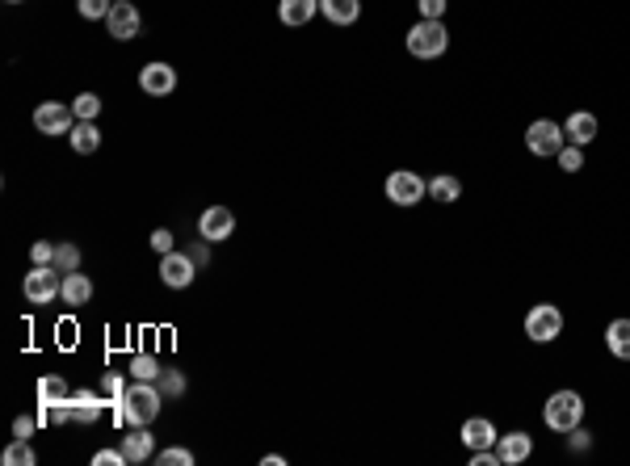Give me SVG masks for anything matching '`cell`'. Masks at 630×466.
<instances>
[{
	"label": "cell",
	"mask_w": 630,
	"mask_h": 466,
	"mask_svg": "<svg viewBox=\"0 0 630 466\" xmlns=\"http://www.w3.org/2000/svg\"><path fill=\"white\" fill-rule=\"evenodd\" d=\"M72 412H76V424H93L101 416V400L93 390H76L72 395Z\"/></svg>",
	"instance_id": "23"
},
{
	"label": "cell",
	"mask_w": 630,
	"mask_h": 466,
	"mask_svg": "<svg viewBox=\"0 0 630 466\" xmlns=\"http://www.w3.org/2000/svg\"><path fill=\"white\" fill-rule=\"evenodd\" d=\"M496 450H500V462L504 466H522L525 458L533 454V437L530 433H504L496 441Z\"/></svg>",
	"instance_id": "15"
},
{
	"label": "cell",
	"mask_w": 630,
	"mask_h": 466,
	"mask_svg": "<svg viewBox=\"0 0 630 466\" xmlns=\"http://www.w3.org/2000/svg\"><path fill=\"white\" fill-rule=\"evenodd\" d=\"M34 429H38V420H34V416H17V420H13V437H22V441H30Z\"/></svg>",
	"instance_id": "39"
},
{
	"label": "cell",
	"mask_w": 630,
	"mask_h": 466,
	"mask_svg": "<svg viewBox=\"0 0 630 466\" xmlns=\"http://www.w3.org/2000/svg\"><path fill=\"white\" fill-rule=\"evenodd\" d=\"M450 46V34L442 22H429V17H421V22L408 30V51L416 55V59H437V55Z\"/></svg>",
	"instance_id": "4"
},
{
	"label": "cell",
	"mask_w": 630,
	"mask_h": 466,
	"mask_svg": "<svg viewBox=\"0 0 630 466\" xmlns=\"http://www.w3.org/2000/svg\"><path fill=\"white\" fill-rule=\"evenodd\" d=\"M525 337L533 340V345H551V340L564 337V311L554 303H538L530 307V315H525Z\"/></svg>",
	"instance_id": "3"
},
{
	"label": "cell",
	"mask_w": 630,
	"mask_h": 466,
	"mask_svg": "<svg viewBox=\"0 0 630 466\" xmlns=\"http://www.w3.org/2000/svg\"><path fill=\"white\" fill-rule=\"evenodd\" d=\"M320 13V0H278V17L286 25H307Z\"/></svg>",
	"instance_id": "19"
},
{
	"label": "cell",
	"mask_w": 630,
	"mask_h": 466,
	"mask_svg": "<svg viewBox=\"0 0 630 466\" xmlns=\"http://www.w3.org/2000/svg\"><path fill=\"white\" fill-rule=\"evenodd\" d=\"M101 390H106V400H109V403H118V400H122V390H127V387H122V379L114 374V370H109L106 382H101Z\"/></svg>",
	"instance_id": "35"
},
{
	"label": "cell",
	"mask_w": 630,
	"mask_h": 466,
	"mask_svg": "<svg viewBox=\"0 0 630 466\" xmlns=\"http://www.w3.org/2000/svg\"><path fill=\"white\" fill-rule=\"evenodd\" d=\"M194 273H198V265H194V257L189 252H168V257H160V282L164 286H173V290H185V286L194 282Z\"/></svg>",
	"instance_id": "10"
},
{
	"label": "cell",
	"mask_w": 630,
	"mask_h": 466,
	"mask_svg": "<svg viewBox=\"0 0 630 466\" xmlns=\"http://www.w3.org/2000/svg\"><path fill=\"white\" fill-rule=\"evenodd\" d=\"M207 244H210V239H202V244H189V257H194L198 269H202V265L210 260V248H207Z\"/></svg>",
	"instance_id": "40"
},
{
	"label": "cell",
	"mask_w": 630,
	"mask_h": 466,
	"mask_svg": "<svg viewBox=\"0 0 630 466\" xmlns=\"http://www.w3.org/2000/svg\"><path fill=\"white\" fill-rule=\"evenodd\" d=\"M261 462H265V466H286V458H282V454H265Z\"/></svg>",
	"instance_id": "41"
},
{
	"label": "cell",
	"mask_w": 630,
	"mask_h": 466,
	"mask_svg": "<svg viewBox=\"0 0 630 466\" xmlns=\"http://www.w3.org/2000/svg\"><path fill=\"white\" fill-rule=\"evenodd\" d=\"M139 25H143V17H139V9H135L131 0H114V9H109V17H106L109 38L131 43V38H139Z\"/></svg>",
	"instance_id": "8"
},
{
	"label": "cell",
	"mask_w": 630,
	"mask_h": 466,
	"mask_svg": "<svg viewBox=\"0 0 630 466\" xmlns=\"http://www.w3.org/2000/svg\"><path fill=\"white\" fill-rule=\"evenodd\" d=\"M30 257H34V265H55V244H46V239H38L30 248Z\"/></svg>",
	"instance_id": "36"
},
{
	"label": "cell",
	"mask_w": 630,
	"mask_h": 466,
	"mask_svg": "<svg viewBox=\"0 0 630 466\" xmlns=\"http://www.w3.org/2000/svg\"><path fill=\"white\" fill-rule=\"evenodd\" d=\"M156 462L160 466H194V454H189V450H160Z\"/></svg>",
	"instance_id": "32"
},
{
	"label": "cell",
	"mask_w": 630,
	"mask_h": 466,
	"mask_svg": "<svg viewBox=\"0 0 630 466\" xmlns=\"http://www.w3.org/2000/svg\"><path fill=\"white\" fill-rule=\"evenodd\" d=\"M320 13L332 25H353L361 17V0H320Z\"/></svg>",
	"instance_id": "18"
},
{
	"label": "cell",
	"mask_w": 630,
	"mask_h": 466,
	"mask_svg": "<svg viewBox=\"0 0 630 466\" xmlns=\"http://www.w3.org/2000/svg\"><path fill=\"white\" fill-rule=\"evenodd\" d=\"M34 127L43 130V135H72V127H76V114H72V106L43 101V106L34 109Z\"/></svg>",
	"instance_id": "9"
},
{
	"label": "cell",
	"mask_w": 630,
	"mask_h": 466,
	"mask_svg": "<svg viewBox=\"0 0 630 466\" xmlns=\"http://www.w3.org/2000/svg\"><path fill=\"white\" fill-rule=\"evenodd\" d=\"M93 466H127V454L122 450H101V454H93Z\"/></svg>",
	"instance_id": "38"
},
{
	"label": "cell",
	"mask_w": 630,
	"mask_h": 466,
	"mask_svg": "<svg viewBox=\"0 0 630 466\" xmlns=\"http://www.w3.org/2000/svg\"><path fill=\"white\" fill-rule=\"evenodd\" d=\"M559 168H564V173H580V168H584V152H580L576 143H564V147H559Z\"/></svg>",
	"instance_id": "29"
},
{
	"label": "cell",
	"mask_w": 630,
	"mask_h": 466,
	"mask_svg": "<svg viewBox=\"0 0 630 466\" xmlns=\"http://www.w3.org/2000/svg\"><path fill=\"white\" fill-rule=\"evenodd\" d=\"M131 374L143 382H156L164 374V366H160V358H152V353H139V358L131 361Z\"/></svg>",
	"instance_id": "25"
},
{
	"label": "cell",
	"mask_w": 630,
	"mask_h": 466,
	"mask_svg": "<svg viewBox=\"0 0 630 466\" xmlns=\"http://www.w3.org/2000/svg\"><path fill=\"white\" fill-rule=\"evenodd\" d=\"M160 403H164V395L156 382L135 379V387H127L122 400L114 403V416H118V424H152L160 416Z\"/></svg>",
	"instance_id": "1"
},
{
	"label": "cell",
	"mask_w": 630,
	"mask_h": 466,
	"mask_svg": "<svg viewBox=\"0 0 630 466\" xmlns=\"http://www.w3.org/2000/svg\"><path fill=\"white\" fill-rule=\"evenodd\" d=\"M152 248L160 252V257H168V252H173V231H168V228H156L152 231Z\"/></svg>",
	"instance_id": "34"
},
{
	"label": "cell",
	"mask_w": 630,
	"mask_h": 466,
	"mask_svg": "<svg viewBox=\"0 0 630 466\" xmlns=\"http://www.w3.org/2000/svg\"><path fill=\"white\" fill-rule=\"evenodd\" d=\"M382 189H387V202H395V207H416L429 194V181L421 173H412V168H395Z\"/></svg>",
	"instance_id": "6"
},
{
	"label": "cell",
	"mask_w": 630,
	"mask_h": 466,
	"mask_svg": "<svg viewBox=\"0 0 630 466\" xmlns=\"http://www.w3.org/2000/svg\"><path fill=\"white\" fill-rule=\"evenodd\" d=\"M67 139H72V147H76L80 156H93L101 147V130H97V122H80L76 118V127H72Z\"/></svg>",
	"instance_id": "20"
},
{
	"label": "cell",
	"mask_w": 630,
	"mask_h": 466,
	"mask_svg": "<svg viewBox=\"0 0 630 466\" xmlns=\"http://www.w3.org/2000/svg\"><path fill=\"white\" fill-rule=\"evenodd\" d=\"M605 345L614 358L630 361V319H614V324L605 328Z\"/></svg>",
	"instance_id": "21"
},
{
	"label": "cell",
	"mask_w": 630,
	"mask_h": 466,
	"mask_svg": "<svg viewBox=\"0 0 630 466\" xmlns=\"http://www.w3.org/2000/svg\"><path fill=\"white\" fill-rule=\"evenodd\" d=\"M139 88L147 97H168L177 88V67L173 64H147L139 72Z\"/></svg>",
	"instance_id": "12"
},
{
	"label": "cell",
	"mask_w": 630,
	"mask_h": 466,
	"mask_svg": "<svg viewBox=\"0 0 630 466\" xmlns=\"http://www.w3.org/2000/svg\"><path fill=\"white\" fill-rule=\"evenodd\" d=\"M421 5V17H429V22H442V13H446V0H416Z\"/></svg>",
	"instance_id": "37"
},
{
	"label": "cell",
	"mask_w": 630,
	"mask_h": 466,
	"mask_svg": "<svg viewBox=\"0 0 630 466\" xmlns=\"http://www.w3.org/2000/svg\"><path fill=\"white\" fill-rule=\"evenodd\" d=\"M64 400H72L67 382L59 379V374H43V379H38V403H64Z\"/></svg>",
	"instance_id": "24"
},
{
	"label": "cell",
	"mask_w": 630,
	"mask_h": 466,
	"mask_svg": "<svg viewBox=\"0 0 630 466\" xmlns=\"http://www.w3.org/2000/svg\"><path fill=\"white\" fill-rule=\"evenodd\" d=\"M462 445L467 450H488V445H496L500 437H496V424L488 420V416H471V420H462Z\"/></svg>",
	"instance_id": "14"
},
{
	"label": "cell",
	"mask_w": 630,
	"mask_h": 466,
	"mask_svg": "<svg viewBox=\"0 0 630 466\" xmlns=\"http://www.w3.org/2000/svg\"><path fill=\"white\" fill-rule=\"evenodd\" d=\"M567 143L564 127L551 118H538L530 122V130H525V147H530V156H559V147Z\"/></svg>",
	"instance_id": "7"
},
{
	"label": "cell",
	"mask_w": 630,
	"mask_h": 466,
	"mask_svg": "<svg viewBox=\"0 0 630 466\" xmlns=\"http://www.w3.org/2000/svg\"><path fill=\"white\" fill-rule=\"evenodd\" d=\"M34 462H38V454H34L30 441H22V437L5 450V466H34Z\"/></svg>",
	"instance_id": "27"
},
{
	"label": "cell",
	"mask_w": 630,
	"mask_h": 466,
	"mask_svg": "<svg viewBox=\"0 0 630 466\" xmlns=\"http://www.w3.org/2000/svg\"><path fill=\"white\" fill-rule=\"evenodd\" d=\"M59 299H64L67 307H85L88 299H93V282H88L80 269L64 273V286H59Z\"/></svg>",
	"instance_id": "17"
},
{
	"label": "cell",
	"mask_w": 630,
	"mask_h": 466,
	"mask_svg": "<svg viewBox=\"0 0 630 466\" xmlns=\"http://www.w3.org/2000/svg\"><path fill=\"white\" fill-rule=\"evenodd\" d=\"M72 114H76L80 122H97V114H101V97H97V93H80V97L72 101Z\"/></svg>",
	"instance_id": "26"
},
{
	"label": "cell",
	"mask_w": 630,
	"mask_h": 466,
	"mask_svg": "<svg viewBox=\"0 0 630 466\" xmlns=\"http://www.w3.org/2000/svg\"><path fill=\"white\" fill-rule=\"evenodd\" d=\"M471 466H504V462H500L496 445H488V450H471Z\"/></svg>",
	"instance_id": "33"
},
{
	"label": "cell",
	"mask_w": 630,
	"mask_h": 466,
	"mask_svg": "<svg viewBox=\"0 0 630 466\" xmlns=\"http://www.w3.org/2000/svg\"><path fill=\"white\" fill-rule=\"evenodd\" d=\"M122 454H127V462H147V458H156V437L147 433V424H135V433L122 437Z\"/></svg>",
	"instance_id": "16"
},
{
	"label": "cell",
	"mask_w": 630,
	"mask_h": 466,
	"mask_svg": "<svg viewBox=\"0 0 630 466\" xmlns=\"http://www.w3.org/2000/svg\"><path fill=\"white\" fill-rule=\"evenodd\" d=\"M5 5H22V0H5Z\"/></svg>",
	"instance_id": "42"
},
{
	"label": "cell",
	"mask_w": 630,
	"mask_h": 466,
	"mask_svg": "<svg viewBox=\"0 0 630 466\" xmlns=\"http://www.w3.org/2000/svg\"><path fill=\"white\" fill-rule=\"evenodd\" d=\"M59 286H64V278L55 273V265H34V269L25 273L22 294H25V303L46 307V303H55V299H59Z\"/></svg>",
	"instance_id": "5"
},
{
	"label": "cell",
	"mask_w": 630,
	"mask_h": 466,
	"mask_svg": "<svg viewBox=\"0 0 630 466\" xmlns=\"http://www.w3.org/2000/svg\"><path fill=\"white\" fill-rule=\"evenodd\" d=\"M564 135H567V143H576V147H588V143H593V139H597V135H601V122H597V114H588V109H576V114L567 118Z\"/></svg>",
	"instance_id": "13"
},
{
	"label": "cell",
	"mask_w": 630,
	"mask_h": 466,
	"mask_svg": "<svg viewBox=\"0 0 630 466\" xmlns=\"http://www.w3.org/2000/svg\"><path fill=\"white\" fill-rule=\"evenodd\" d=\"M80 17H88V22H106L109 9H114V0H76Z\"/></svg>",
	"instance_id": "28"
},
{
	"label": "cell",
	"mask_w": 630,
	"mask_h": 466,
	"mask_svg": "<svg viewBox=\"0 0 630 466\" xmlns=\"http://www.w3.org/2000/svg\"><path fill=\"white\" fill-rule=\"evenodd\" d=\"M156 387H160V395H181V390H185V379L177 374V370H164L160 379H156Z\"/></svg>",
	"instance_id": "31"
},
{
	"label": "cell",
	"mask_w": 630,
	"mask_h": 466,
	"mask_svg": "<svg viewBox=\"0 0 630 466\" xmlns=\"http://www.w3.org/2000/svg\"><path fill=\"white\" fill-rule=\"evenodd\" d=\"M55 269H80V248L76 244H59V248H55Z\"/></svg>",
	"instance_id": "30"
},
{
	"label": "cell",
	"mask_w": 630,
	"mask_h": 466,
	"mask_svg": "<svg viewBox=\"0 0 630 466\" xmlns=\"http://www.w3.org/2000/svg\"><path fill=\"white\" fill-rule=\"evenodd\" d=\"M429 198H433V202H442V207H450V202H458V198H462V181H458V177H450V173L433 177V181H429Z\"/></svg>",
	"instance_id": "22"
},
{
	"label": "cell",
	"mask_w": 630,
	"mask_h": 466,
	"mask_svg": "<svg viewBox=\"0 0 630 466\" xmlns=\"http://www.w3.org/2000/svg\"><path fill=\"white\" fill-rule=\"evenodd\" d=\"M231 231H236V215H231L228 207H207L202 210V218H198V236L210 239V244L228 239Z\"/></svg>",
	"instance_id": "11"
},
{
	"label": "cell",
	"mask_w": 630,
	"mask_h": 466,
	"mask_svg": "<svg viewBox=\"0 0 630 466\" xmlns=\"http://www.w3.org/2000/svg\"><path fill=\"white\" fill-rule=\"evenodd\" d=\"M543 420H546V429H554V433H572V429H580V420H584V400H580L576 390H554L543 408Z\"/></svg>",
	"instance_id": "2"
}]
</instances>
